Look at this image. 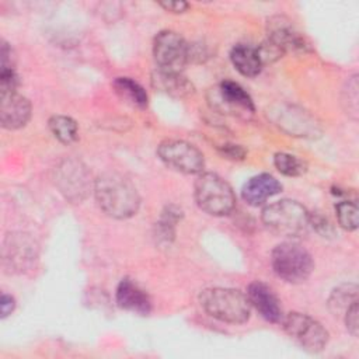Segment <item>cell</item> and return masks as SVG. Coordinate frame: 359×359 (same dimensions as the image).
<instances>
[{
	"label": "cell",
	"instance_id": "1",
	"mask_svg": "<svg viewBox=\"0 0 359 359\" xmlns=\"http://www.w3.org/2000/svg\"><path fill=\"white\" fill-rule=\"evenodd\" d=\"M94 195L100 209L114 219L132 217L140 206L136 187L118 172L100 175L94 181Z\"/></svg>",
	"mask_w": 359,
	"mask_h": 359
},
{
	"label": "cell",
	"instance_id": "2",
	"mask_svg": "<svg viewBox=\"0 0 359 359\" xmlns=\"http://www.w3.org/2000/svg\"><path fill=\"white\" fill-rule=\"evenodd\" d=\"M199 302L209 316L229 324H243L251 314V303L247 294L233 287L205 289Z\"/></svg>",
	"mask_w": 359,
	"mask_h": 359
},
{
	"label": "cell",
	"instance_id": "3",
	"mask_svg": "<svg viewBox=\"0 0 359 359\" xmlns=\"http://www.w3.org/2000/svg\"><path fill=\"white\" fill-rule=\"evenodd\" d=\"M261 219L271 233L280 237H299L310 227L309 210L292 199H282L265 206Z\"/></svg>",
	"mask_w": 359,
	"mask_h": 359
},
{
	"label": "cell",
	"instance_id": "4",
	"mask_svg": "<svg viewBox=\"0 0 359 359\" xmlns=\"http://www.w3.org/2000/svg\"><path fill=\"white\" fill-rule=\"evenodd\" d=\"M195 201L199 209L212 216H226L236 206L231 187L215 172H202L194 185Z\"/></svg>",
	"mask_w": 359,
	"mask_h": 359
},
{
	"label": "cell",
	"instance_id": "5",
	"mask_svg": "<svg viewBox=\"0 0 359 359\" xmlns=\"http://www.w3.org/2000/svg\"><path fill=\"white\" fill-rule=\"evenodd\" d=\"M273 272L289 283H302L313 272L314 262L310 252L299 243L285 241L278 244L271 257Z\"/></svg>",
	"mask_w": 359,
	"mask_h": 359
},
{
	"label": "cell",
	"instance_id": "6",
	"mask_svg": "<svg viewBox=\"0 0 359 359\" xmlns=\"http://www.w3.org/2000/svg\"><path fill=\"white\" fill-rule=\"evenodd\" d=\"M53 182L59 192L72 203L83 202L94 184L86 164L74 157L60 160L53 170Z\"/></svg>",
	"mask_w": 359,
	"mask_h": 359
},
{
	"label": "cell",
	"instance_id": "7",
	"mask_svg": "<svg viewBox=\"0 0 359 359\" xmlns=\"http://www.w3.org/2000/svg\"><path fill=\"white\" fill-rule=\"evenodd\" d=\"M286 334L304 351L317 353L328 342V331L321 323L304 313L292 311L282 318Z\"/></svg>",
	"mask_w": 359,
	"mask_h": 359
},
{
	"label": "cell",
	"instance_id": "8",
	"mask_svg": "<svg viewBox=\"0 0 359 359\" xmlns=\"http://www.w3.org/2000/svg\"><path fill=\"white\" fill-rule=\"evenodd\" d=\"M153 55L158 70L182 73L189 62V43L174 31H161L154 38Z\"/></svg>",
	"mask_w": 359,
	"mask_h": 359
},
{
	"label": "cell",
	"instance_id": "9",
	"mask_svg": "<svg viewBox=\"0 0 359 359\" xmlns=\"http://www.w3.org/2000/svg\"><path fill=\"white\" fill-rule=\"evenodd\" d=\"M157 154L167 167L182 174H201L205 167L203 154L185 140H164L157 147Z\"/></svg>",
	"mask_w": 359,
	"mask_h": 359
},
{
	"label": "cell",
	"instance_id": "10",
	"mask_svg": "<svg viewBox=\"0 0 359 359\" xmlns=\"http://www.w3.org/2000/svg\"><path fill=\"white\" fill-rule=\"evenodd\" d=\"M36 244L25 233H10L3 243V266L8 272H27L36 259Z\"/></svg>",
	"mask_w": 359,
	"mask_h": 359
},
{
	"label": "cell",
	"instance_id": "11",
	"mask_svg": "<svg viewBox=\"0 0 359 359\" xmlns=\"http://www.w3.org/2000/svg\"><path fill=\"white\" fill-rule=\"evenodd\" d=\"M210 104L219 112L247 116L254 112V102L250 94L236 81L224 80L210 91Z\"/></svg>",
	"mask_w": 359,
	"mask_h": 359
},
{
	"label": "cell",
	"instance_id": "12",
	"mask_svg": "<svg viewBox=\"0 0 359 359\" xmlns=\"http://www.w3.org/2000/svg\"><path fill=\"white\" fill-rule=\"evenodd\" d=\"M272 121L283 132L300 137H317L321 126L313 115L294 105H279L271 111Z\"/></svg>",
	"mask_w": 359,
	"mask_h": 359
},
{
	"label": "cell",
	"instance_id": "13",
	"mask_svg": "<svg viewBox=\"0 0 359 359\" xmlns=\"http://www.w3.org/2000/svg\"><path fill=\"white\" fill-rule=\"evenodd\" d=\"M268 39L283 53H306L311 50L309 39L296 29L292 21L283 15H275L266 24Z\"/></svg>",
	"mask_w": 359,
	"mask_h": 359
},
{
	"label": "cell",
	"instance_id": "14",
	"mask_svg": "<svg viewBox=\"0 0 359 359\" xmlns=\"http://www.w3.org/2000/svg\"><path fill=\"white\" fill-rule=\"evenodd\" d=\"M247 297H248L251 306H254L255 310L266 321L273 323V324L282 321L283 313H282L280 302L268 285H265L259 280L250 283L248 290H247Z\"/></svg>",
	"mask_w": 359,
	"mask_h": 359
},
{
	"label": "cell",
	"instance_id": "15",
	"mask_svg": "<svg viewBox=\"0 0 359 359\" xmlns=\"http://www.w3.org/2000/svg\"><path fill=\"white\" fill-rule=\"evenodd\" d=\"M31 118V102L17 94H1L0 121L4 129H20L27 125Z\"/></svg>",
	"mask_w": 359,
	"mask_h": 359
},
{
	"label": "cell",
	"instance_id": "16",
	"mask_svg": "<svg viewBox=\"0 0 359 359\" xmlns=\"http://www.w3.org/2000/svg\"><path fill=\"white\" fill-rule=\"evenodd\" d=\"M116 303L121 309L147 316L151 310V300L146 290L129 278H123L116 287Z\"/></svg>",
	"mask_w": 359,
	"mask_h": 359
},
{
	"label": "cell",
	"instance_id": "17",
	"mask_svg": "<svg viewBox=\"0 0 359 359\" xmlns=\"http://www.w3.org/2000/svg\"><path fill=\"white\" fill-rule=\"evenodd\" d=\"M282 191V184L271 174H258L251 177L241 189L243 199L251 206H261L269 198Z\"/></svg>",
	"mask_w": 359,
	"mask_h": 359
},
{
	"label": "cell",
	"instance_id": "18",
	"mask_svg": "<svg viewBox=\"0 0 359 359\" xmlns=\"http://www.w3.org/2000/svg\"><path fill=\"white\" fill-rule=\"evenodd\" d=\"M230 60L236 70L245 77L258 76L264 66L258 49L247 43L236 45L230 52Z\"/></svg>",
	"mask_w": 359,
	"mask_h": 359
},
{
	"label": "cell",
	"instance_id": "19",
	"mask_svg": "<svg viewBox=\"0 0 359 359\" xmlns=\"http://www.w3.org/2000/svg\"><path fill=\"white\" fill-rule=\"evenodd\" d=\"M151 84L154 88L175 98H182L194 93L192 83L182 73H168L157 69L151 76Z\"/></svg>",
	"mask_w": 359,
	"mask_h": 359
},
{
	"label": "cell",
	"instance_id": "20",
	"mask_svg": "<svg viewBox=\"0 0 359 359\" xmlns=\"http://www.w3.org/2000/svg\"><path fill=\"white\" fill-rule=\"evenodd\" d=\"M115 93L126 102L137 108H146L149 104V97L146 90L129 77H116L112 83Z\"/></svg>",
	"mask_w": 359,
	"mask_h": 359
},
{
	"label": "cell",
	"instance_id": "21",
	"mask_svg": "<svg viewBox=\"0 0 359 359\" xmlns=\"http://www.w3.org/2000/svg\"><path fill=\"white\" fill-rule=\"evenodd\" d=\"M182 212L175 205H170L163 210L160 220L156 223V237L158 243L170 244L174 240L175 224L180 222Z\"/></svg>",
	"mask_w": 359,
	"mask_h": 359
},
{
	"label": "cell",
	"instance_id": "22",
	"mask_svg": "<svg viewBox=\"0 0 359 359\" xmlns=\"http://www.w3.org/2000/svg\"><path fill=\"white\" fill-rule=\"evenodd\" d=\"M49 129L52 135L63 144H70L77 139L79 128L77 122L65 115H55L49 119Z\"/></svg>",
	"mask_w": 359,
	"mask_h": 359
},
{
	"label": "cell",
	"instance_id": "23",
	"mask_svg": "<svg viewBox=\"0 0 359 359\" xmlns=\"http://www.w3.org/2000/svg\"><path fill=\"white\" fill-rule=\"evenodd\" d=\"M358 302V286L355 283H345L338 286L330 296V310L337 314H344L351 304Z\"/></svg>",
	"mask_w": 359,
	"mask_h": 359
},
{
	"label": "cell",
	"instance_id": "24",
	"mask_svg": "<svg viewBox=\"0 0 359 359\" xmlns=\"http://www.w3.org/2000/svg\"><path fill=\"white\" fill-rule=\"evenodd\" d=\"M335 213L338 217V223L342 229L348 231H353L359 224V210L358 203L355 201H341L335 205Z\"/></svg>",
	"mask_w": 359,
	"mask_h": 359
},
{
	"label": "cell",
	"instance_id": "25",
	"mask_svg": "<svg viewBox=\"0 0 359 359\" xmlns=\"http://www.w3.org/2000/svg\"><path fill=\"white\" fill-rule=\"evenodd\" d=\"M359 84H358V76L353 74L349 77L345 83V87L342 88V105L346 114L352 119H358L359 116Z\"/></svg>",
	"mask_w": 359,
	"mask_h": 359
},
{
	"label": "cell",
	"instance_id": "26",
	"mask_svg": "<svg viewBox=\"0 0 359 359\" xmlns=\"http://www.w3.org/2000/svg\"><path fill=\"white\" fill-rule=\"evenodd\" d=\"M273 164L279 172L287 177H299L306 172V163L289 153H276Z\"/></svg>",
	"mask_w": 359,
	"mask_h": 359
},
{
	"label": "cell",
	"instance_id": "27",
	"mask_svg": "<svg viewBox=\"0 0 359 359\" xmlns=\"http://www.w3.org/2000/svg\"><path fill=\"white\" fill-rule=\"evenodd\" d=\"M257 49H258V53H259L262 65L272 63V62L278 60L279 57H282V55H283V52L276 45H273L269 39L262 42Z\"/></svg>",
	"mask_w": 359,
	"mask_h": 359
},
{
	"label": "cell",
	"instance_id": "28",
	"mask_svg": "<svg viewBox=\"0 0 359 359\" xmlns=\"http://www.w3.org/2000/svg\"><path fill=\"white\" fill-rule=\"evenodd\" d=\"M17 86H18V77H17L14 69H1V72H0L1 94L15 93Z\"/></svg>",
	"mask_w": 359,
	"mask_h": 359
},
{
	"label": "cell",
	"instance_id": "29",
	"mask_svg": "<svg viewBox=\"0 0 359 359\" xmlns=\"http://www.w3.org/2000/svg\"><path fill=\"white\" fill-rule=\"evenodd\" d=\"M359 310H358V302H355L353 304H351L348 307V310L344 313L345 317V325L348 328V331L356 337L358 331H359Z\"/></svg>",
	"mask_w": 359,
	"mask_h": 359
},
{
	"label": "cell",
	"instance_id": "30",
	"mask_svg": "<svg viewBox=\"0 0 359 359\" xmlns=\"http://www.w3.org/2000/svg\"><path fill=\"white\" fill-rule=\"evenodd\" d=\"M310 226H313L321 236H330V234H334V229H332V224L330 223V220L321 215H316V216H311L310 215Z\"/></svg>",
	"mask_w": 359,
	"mask_h": 359
},
{
	"label": "cell",
	"instance_id": "31",
	"mask_svg": "<svg viewBox=\"0 0 359 359\" xmlns=\"http://www.w3.org/2000/svg\"><path fill=\"white\" fill-rule=\"evenodd\" d=\"M219 150H220L222 156H224L226 158H230V160H243L247 156V151L238 144L226 143V144L220 146Z\"/></svg>",
	"mask_w": 359,
	"mask_h": 359
},
{
	"label": "cell",
	"instance_id": "32",
	"mask_svg": "<svg viewBox=\"0 0 359 359\" xmlns=\"http://www.w3.org/2000/svg\"><path fill=\"white\" fill-rule=\"evenodd\" d=\"M14 52L13 48L1 41V69H14Z\"/></svg>",
	"mask_w": 359,
	"mask_h": 359
},
{
	"label": "cell",
	"instance_id": "33",
	"mask_svg": "<svg viewBox=\"0 0 359 359\" xmlns=\"http://www.w3.org/2000/svg\"><path fill=\"white\" fill-rule=\"evenodd\" d=\"M0 307H1V318H6L7 316H10L14 309H15V300L13 296L7 294V293H1V299H0Z\"/></svg>",
	"mask_w": 359,
	"mask_h": 359
},
{
	"label": "cell",
	"instance_id": "34",
	"mask_svg": "<svg viewBox=\"0 0 359 359\" xmlns=\"http://www.w3.org/2000/svg\"><path fill=\"white\" fill-rule=\"evenodd\" d=\"M164 10L171 11V13H184L189 4L185 1H161L158 3Z\"/></svg>",
	"mask_w": 359,
	"mask_h": 359
}]
</instances>
